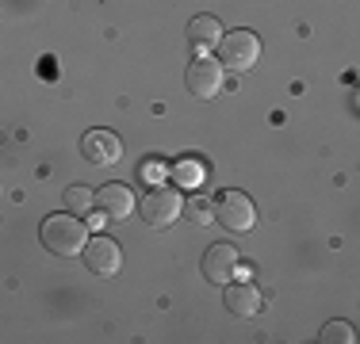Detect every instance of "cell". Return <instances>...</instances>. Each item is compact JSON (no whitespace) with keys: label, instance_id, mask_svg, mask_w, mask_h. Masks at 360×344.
<instances>
[{"label":"cell","instance_id":"3957f363","mask_svg":"<svg viewBox=\"0 0 360 344\" xmlns=\"http://www.w3.org/2000/svg\"><path fill=\"white\" fill-rule=\"evenodd\" d=\"M219 62L230 69V73H245V69H253L261 62V39H257L253 31L238 27L230 34H222L219 42Z\"/></svg>","mask_w":360,"mask_h":344},{"label":"cell","instance_id":"8fae6325","mask_svg":"<svg viewBox=\"0 0 360 344\" xmlns=\"http://www.w3.org/2000/svg\"><path fill=\"white\" fill-rule=\"evenodd\" d=\"M222 303H226V310L234 317H253L257 310H261V291H257L253 283H226Z\"/></svg>","mask_w":360,"mask_h":344},{"label":"cell","instance_id":"4fadbf2b","mask_svg":"<svg viewBox=\"0 0 360 344\" xmlns=\"http://www.w3.org/2000/svg\"><path fill=\"white\" fill-rule=\"evenodd\" d=\"M62 203H65V211H73V214H89L92 206H96V192H89L84 184H70L62 195Z\"/></svg>","mask_w":360,"mask_h":344},{"label":"cell","instance_id":"7c38bea8","mask_svg":"<svg viewBox=\"0 0 360 344\" xmlns=\"http://www.w3.org/2000/svg\"><path fill=\"white\" fill-rule=\"evenodd\" d=\"M169 176H173L176 187H184V192H195V187L207 180V168H203L200 157H180L173 161V168H169Z\"/></svg>","mask_w":360,"mask_h":344},{"label":"cell","instance_id":"7a4b0ae2","mask_svg":"<svg viewBox=\"0 0 360 344\" xmlns=\"http://www.w3.org/2000/svg\"><path fill=\"white\" fill-rule=\"evenodd\" d=\"M184 214V199H180V187L173 184H161L153 192H146L142 199V222L150 230H169L173 222Z\"/></svg>","mask_w":360,"mask_h":344},{"label":"cell","instance_id":"52a82bcc","mask_svg":"<svg viewBox=\"0 0 360 344\" xmlns=\"http://www.w3.org/2000/svg\"><path fill=\"white\" fill-rule=\"evenodd\" d=\"M203 275H207V283H230L242 268V256H238V245H230V241H215V245L203 253Z\"/></svg>","mask_w":360,"mask_h":344},{"label":"cell","instance_id":"5bb4252c","mask_svg":"<svg viewBox=\"0 0 360 344\" xmlns=\"http://www.w3.org/2000/svg\"><path fill=\"white\" fill-rule=\"evenodd\" d=\"M184 218L195 222V226H207V222L215 218V203L203 199V195H192V199L184 203Z\"/></svg>","mask_w":360,"mask_h":344},{"label":"cell","instance_id":"6da1fadb","mask_svg":"<svg viewBox=\"0 0 360 344\" xmlns=\"http://www.w3.org/2000/svg\"><path fill=\"white\" fill-rule=\"evenodd\" d=\"M39 237H42V245L58 256H77L89 245V230H84V222L77 218L73 211L70 214H50V218L42 222Z\"/></svg>","mask_w":360,"mask_h":344},{"label":"cell","instance_id":"ba28073f","mask_svg":"<svg viewBox=\"0 0 360 344\" xmlns=\"http://www.w3.org/2000/svg\"><path fill=\"white\" fill-rule=\"evenodd\" d=\"M81 153H84L89 165H115V161L123 157V142L111 131H89L81 138Z\"/></svg>","mask_w":360,"mask_h":344},{"label":"cell","instance_id":"5b68a950","mask_svg":"<svg viewBox=\"0 0 360 344\" xmlns=\"http://www.w3.org/2000/svg\"><path fill=\"white\" fill-rule=\"evenodd\" d=\"M215 222L222 230H230V234H245L257 222L253 199L245 192H222L219 203H215Z\"/></svg>","mask_w":360,"mask_h":344},{"label":"cell","instance_id":"9c48e42d","mask_svg":"<svg viewBox=\"0 0 360 344\" xmlns=\"http://www.w3.org/2000/svg\"><path fill=\"white\" fill-rule=\"evenodd\" d=\"M96 206H100L104 218L123 222V218H131V214H134V195H131V187H127V184H104L96 192Z\"/></svg>","mask_w":360,"mask_h":344},{"label":"cell","instance_id":"277c9868","mask_svg":"<svg viewBox=\"0 0 360 344\" xmlns=\"http://www.w3.org/2000/svg\"><path fill=\"white\" fill-rule=\"evenodd\" d=\"M222 73H226L222 62H215L211 54H195V62H188L184 69V84L195 100H211L222 92Z\"/></svg>","mask_w":360,"mask_h":344},{"label":"cell","instance_id":"30bf717a","mask_svg":"<svg viewBox=\"0 0 360 344\" xmlns=\"http://www.w3.org/2000/svg\"><path fill=\"white\" fill-rule=\"evenodd\" d=\"M222 42V23L215 15H195L192 23H188V46L195 50V54H211Z\"/></svg>","mask_w":360,"mask_h":344},{"label":"cell","instance_id":"9a60e30c","mask_svg":"<svg viewBox=\"0 0 360 344\" xmlns=\"http://www.w3.org/2000/svg\"><path fill=\"white\" fill-rule=\"evenodd\" d=\"M322 344H353L356 340V329L349 322H326L322 333H319Z\"/></svg>","mask_w":360,"mask_h":344},{"label":"cell","instance_id":"8992f818","mask_svg":"<svg viewBox=\"0 0 360 344\" xmlns=\"http://www.w3.org/2000/svg\"><path fill=\"white\" fill-rule=\"evenodd\" d=\"M84 268L92 275H115L123 268V249H119V241H111L108 234L89 237V245H84Z\"/></svg>","mask_w":360,"mask_h":344}]
</instances>
